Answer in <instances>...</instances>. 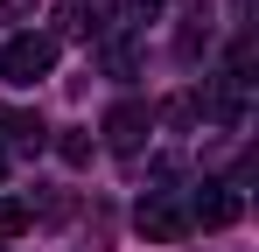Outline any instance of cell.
<instances>
[{
  "instance_id": "cell-9",
  "label": "cell",
  "mask_w": 259,
  "mask_h": 252,
  "mask_svg": "<svg viewBox=\"0 0 259 252\" xmlns=\"http://www.w3.org/2000/svg\"><path fill=\"white\" fill-rule=\"evenodd\" d=\"M21 14H35V0H0V21H21Z\"/></svg>"
},
{
  "instance_id": "cell-7",
  "label": "cell",
  "mask_w": 259,
  "mask_h": 252,
  "mask_svg": "<svg viewBox=\"0 0 259 252\" xmlns=\"http://www.w3.org/2000/svg\"><path fill=\"white\" fill-rule=\"evenodd\" d=\"M56 35H91V0H63L56 7Z\"/></svg>"
},
{
  "instance_id": "cell-1",
  "label": "cell",
  "mask_w": 259,
  "mask_h": 252,
  "mask_svg": "<svg viewBox=\"0 0 259 252\" xmlns=\"http://www.w3.org/2000/svg\"><path fill=\"white\" fill-rule=\"evenodd\" d=\"M56 70V35H14L0 49V77L7 84H42Z\"/></svg>"
},
{
  "instance_id": "cell-6",
  "label": "cell",
  "mask_w": 259,
  "mask_h": 252,
  "mask_svg": "<svg viewBox=\"0 0 259 252\" xmlns=\"http://www.w3.org/2000/svg\"><path fill=\"white\" fill-rule=\"evenodd\" d=\"M28 224H35V210L21 203V196H0V238H21Z\"/></svg>"
},
{
  "instance_id": "cell-10",
  "label": "cell",
  "mask_w": 259,
  "mask_h": 252,
  "mask_svg": "<svg viewBox=\"0 0 259 252\" xmlns=\"http://www.w3.org/2000/svg\"><path fill=\"white\" fill-rule=\"evenodd\" d=\"M0 175H7V147H0Z\"/></svg>"
},
{
  "instance_id": "cell-5",
  "label": "cell",
  "mask_w": 259,
  "mask_h": 252,
  "mask_svg": "<svg viewBox=\"0 0 259 252\" xmlns=\"http://www.w3.org/2000/svg\"><path fill=\"white\" fill-rule=\"evenodd\" d=\"M7 140H14V147H28V154H35V147H42V119H35V112H7Z\"/></svg>"
},
{
  "instance_id": "cell-2",
  "label": "cell",
  "mask_w": 259,
  "mask_h": 252,
  "mask_svg": "<svg viewBox=\"0 0 259 252\" xmlns=\"http://www.w3.org/2000/svg\"><path fill=\"white\" fill-rule=\"evenodd\" d=\"M147 133H154V112H147L140 98H119V105L105 112V147H112V154H140Z\"/></svg>"
},
{
  "instance_id": "cell-8",
  "label": "cell",
  "mask_w": 259,
  "mask_h": 252,
  "mask_svg": "<svg viewBox=\"0 0 259 252\" xmlns=\"http://www.w3.org/2000/svg\"><path fill=\"white\" fill-rule=\"evenodd\" d=\"M56 154H63L70 168H84V161H91V133H63V140H56Z\"/></svg>"
},
{
  "instance_id": "cell-4",
  "label": "cell",
  "mask_w": 259,
  "mask_h": 252,
  "mask_svg": "<svg viewBox=\"0 0 259 252\" xmlns=\"http://www.w3.org/2000/svg\"><path fill=\"white\" fill-rule=\"evenodd\" d=\"M238 189H210V196H196V210H189V224H203V231H224V224H238Z\"/></svg>"
},
{
  "instance_id": "cell-3",
  "label": "cell",
  "mask_w": 259,
  "mask_h": 252,
  "mask_svg": "<svg viewBox=\"0 0 259 252\" xmlns=\"http://www.w3.org/2000/svg\"><path fill=\"white\" fill-rule=\"evenodd\" d=\"M133 224H140V238L168 245V238H182V231H189V210H175L168 196H140V210H133Z\"/></svg>"
}]
</instances>
